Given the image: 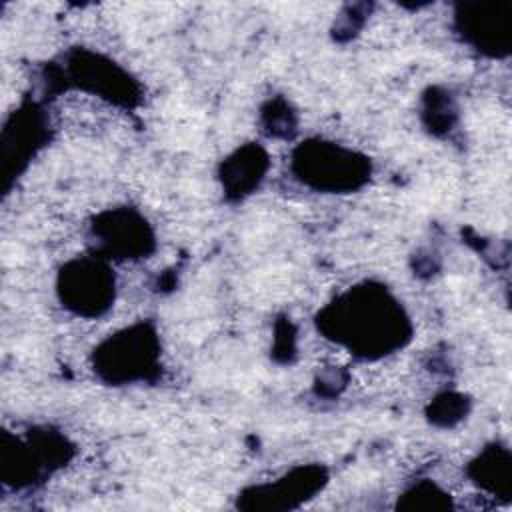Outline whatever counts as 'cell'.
Here are the masks:
<instances>
[{"label": "cell", "mask_w": 512, "mask_h": 512, "mask_svg": "<svg viewBox=\"0 0 512 512\" xmlns=\"http://www.w3.org/2000/svg\"><path fill=\"white\" fill-rule=\"evenodd\" d=\"M316 324L326 338L366 360L392 354L412 334L400 302L374 282L358 284L334 298L318 312Z\"/></svg>", "instance_id": "6da1fadb"}, {"label": "cell", "mask_w": 512, "mask_h": 512, "mask_svg": "<svg viewBox=\"0 0 512 512\" xmlns=\"http://www.w3.org/2000/svg\"><path fill=\"white\" fill-rule=\"evenodd\" d=\"M296 178L318 192H352L370 178V160L354 150L324 140L302 142L292 156Z\"/></svg>", "instance_id": "7a4b0ae2"}, {"label": "cell", "mask_w": 512, "mask_h": 512, "mask_svg": "<svg viewBox=\"0 0 512 512\" xmlns=\"http://www.w3.org/2000/svg\"><path fill=\"white\" fill-rule=\"evenodd\" d=\"M160 368V340L150 324H134L110 334L94 350V372L108 384L152 380Z\"/></svg>", "instance_id": "3957f363"}, {"label": "cell", "mask_w": 512, "mask_h": 512, "mask_svg": "<svg viewBox=\"0 0 512 512\" xmlns=\"http://www.w3.org/2000/svg\"><path fill=\"white\" fill-rule=\"evenodd\" d=\"M70 446L64 436L44 430H30L28 436L2 434V478L14 488H24L66 462Z\"/></svg>", "instance_id": "277c9868"}, {"label": "cell", "mask_w": 512, "mask_h": 512, "mask_svg": "<svg viewBox=\"0 0 512 512\" xmlns=\"http://www.w3.org/2000/svg\"><path fill=\"white\" fill-rule=\"evenodd\" d=\"M56 292L70 312L96 318L110 310L116 296V280L100 256L76 258L62 266Z\"/></svg>", "instance_id": "5b68a950"}, {"label": "cell", "mask_w": 512, "mask_h": 512, "mask_svg": "<svg viewBox=\"0 0 512 512\" xmlns=\"http://www.w3.org/2000/svg\"><path fill=\"white\" fill-rule=\"evenodd\" d=\"M454 30L480 54L500 58L510 52L508 4L460 2L454 8Z\"/></svg>", "instance_id": "8992f818"}, {"label": "cell", "mask_w": 512, "mask_h": 512, "mask_svg": "<svg viewBox=\"0 0 512 512\" xmlns=\"http://www.w3.org/2000/svg\"><path fill=\"white\" fill-rule=\"evenodd\" d=\"M98 252L104 258H146L154 248V234L144 216L134 210L118 208L104 212L92 224Z\"/></svg>", "instance_id": "52a82bcc"}, {"label": "cell", "mask_w": 512, "mask_h": 512, "mask_svg": "<svg viewBox=\"0 0 512 512\" xmlns=\"http://www.w3.org/2000/svg\"><path fill=\"white\" fill-rule=\"evenodd\" d=\"M68 70L72 78L78 80L86 90L104 98L124 104H130L132 98H136L134 82L128 78V72L98 54L78 50L70 60Z\"/></svg>", "instance_id": "ba28073f"}, {"label": "cell", "mask_w": 512, "mask_h": 512, "mask_svg": "<svg viewBox=\"0 0 512 512\" xmlns=\"http://www.w3.org/2000/svg\"><path fill=\"white\" fill-rule=\"evenodd\" d=\"M268 166L266 152L260 146H244L222 166V182L228 194L244 196L260 184Z\"/></svg>", "instance_id": "9c48e42d"}, {"label": "cell", "mask_w": 512, "mask_h": 512, "mask_svg": "<svg viewBox=\"0 0 512 512\" xmlns=\"http://www.w3.org/2000/svg\"><path fill=\"white\" fill-rule=\"evenodd\" d=\"M472 476L482 488L508 496L510 488V454L504 448H486L472 462Z\"/></svg>", "instance_id": "30bf717a"}]
</instances>
